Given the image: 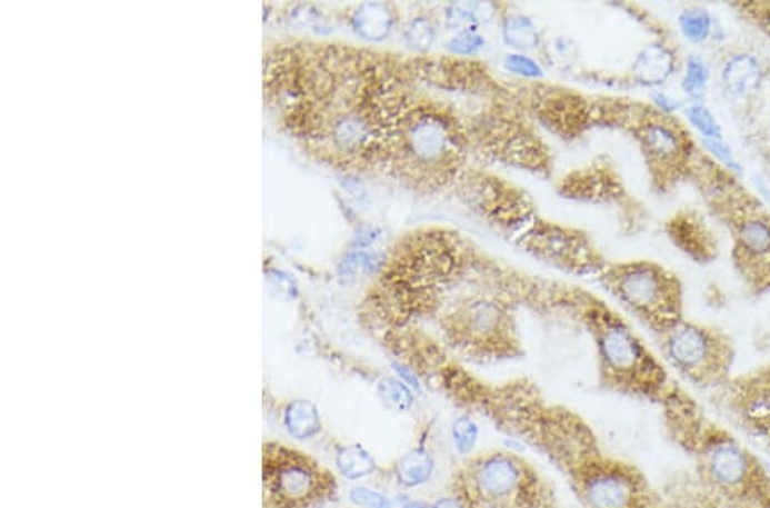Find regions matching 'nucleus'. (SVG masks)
Here are the masks:
<instances>
[{
	"instance_id": "10",
	"label": "nucleus",
	"mask_w": 770,
	"mask_h": 508,
	"mask_svg": "<svg viewBox=\"0 0 770 508\" xmlns=\"http://www.w3.org/2000/svg\"><path fill=\"white\" fill-rule=\"evenodd\" d=\"M716 408L734 430L763 444L770 440V363L733 373L712 390Z\"/></svg>"
},
{
	"instance_id": "1",
	"label": "nucleus",
	"mask_w": 770,
	"mask_h": 508,
	"mask_svg": "<svg viewBox=\"0 0 770 508\" xmlns=\"http://www.w3.org/2000/svg\"><path fill=\"white\" fill-rule=\"evenodd\" d=\"M264 93L291 135L334 163L386 160L402 110L376 60L344 49L268 53Z\"/></svg>"
},
{
	"instance_id": "15",
	"label": "nucleus",
	"mask_w": 770,
	"mask_h": 508,
	"mask_svg": "<svg viewBox=\"0 0 770 508\" xmlns=\"http://www.w3.org/2000/svg\"><path fill=\"white\" fill-rule=\"evenodd\" d=\"M762 62L753 53L738 52L728 57L721 68V81L726 91L737 100H744L762 88Z\"/></svg>"
},
{
	"instance_id": "16",
	"label": "nucleus",
	"mask_w": 770,
	"mask_h": 508,
	"mask_svg": "<svg viewBox=\"0 0 770 508\" xmlns=\"http://www.w3.org/2000/svg\"><path fill=\"white\" fill-rule=\"evenodd\" d=\"M677 56L662 43H649L633 60V79L639 84L658 90L677 72Z\"/></svg>"
},
{
	"instance_id": "22",
	"label": "nucleus",
	"mask_w": 770,
	"mask_h": 508,
	"mask_svg": "<svg viewBox=\"0 0 770 508\" xmlns=\"http://www.w3.org/2000/svg\"><path fill=\"white\" fill-rule=\"evenodd\" d=\"M502 37L507 46L524 52L540 46V31L531 18L524 14L507 16L503 19Z\"/></svg>"
},
{
	"instance_id": "32",
	"label": "nucleus",
	"mask_w": 770,
	"mask_h": 508,
	"mask_svg": "<svg viewBox=\"0 0 770 508\" xmlns=\"http://www.w3.org/2000/svg\"><path fill=\"white\" fill-rule=\"evenodd\" d=\"M702 146L708 149L709 155H712L722 167L728 168L730 171H734V173L741 171L737 157H734L730 146L726 145L724 139H702Z\"/></svg>"
},
{
	"instance_id": "18",
	"label": "nucleus",
	"mask_w": 770,
	"mask_h": 508,
	"mask_svg": "<svg viewBox=\"0 0 770 508\" xmlns=\"http://www.w3.org/2000/svg\"><path fill=\"white\" fill-rule=\"evenodd\" d=\"M394 12L389 6L370 2L358 8L353 16V28L360 37L370 41H380L391 34L394 28Z\"/></svg>"
},
{
	"instance_id": "6",
	"label": "nucleus",
	"mask_w": 770,
	"mask_h": 508,
	"mask_svg": "<svg viewBox=\"0 0 770 508\" xmlns=\"http://www.w3.org/2000/svg\"><path fill=\"white\" fill-rule=\"evenodd\" d=\"M658 336L668 363L692 386L712 392L731 379L737 348L724 330L681 319Z\"/></svg>"
},
{
	"instance_id": "34",
	"label": "nucleus",
	"mask_w": 770,
	"mask_h": 508,
	"mask_svg": "<svg viewBox=\"0 0 770 508\" xmlns=\"http://www.w3.org/2000/svg\"><path fill=\"white\" fill-rule=\"evenodd\" d=\"M652 101H654L656 110H658L661 116H671V113L677 112L678 108L681 107L680 101L668 97L667 93H662V91L659 90L652 93Z\"/></svg>"
},
{
	"instance_id": "7",
	"label": "nucleus",
	"mask_w": 770,
	"mask_h": 508,
	"mask_svg": "<svg viewBox=\"0 0 770 508\" xmlns=\"http://www.w3.org/2000/svg\"><path fill=\"white\" fill-rule=\"evenodd\" d=\"M608 286L614 297L644 320L656 335L683 319L680 282L656 263L618 266L608 272Z\"/></svg>"
},
{
	"instance_id": "23",
	"label": "nucleus",
	"mask_w": 770,
	"mask_h": 508,
	"mask_svg": "<svg viewBox=\"0 0 770 508\" xmlns=\"http://www.w3.org/2000/svg\"><path fill=\"white\" fill-rule=\"evenodd\" d=\"M496 14V8L488 2H466L451 4L446 9L447 27L454 31L478 30V24L490 21Z\"/></svg>"
},
{
	"instance_id": "8",
	"label": "nucleus",
	"mask_w": 770,
	"mask_h": 508,
	"mask_svg": "<svg viewBox=\"0 0 770 508\" xmlns=\"http://www.w3.org/2000/svg\"><path fill=\"white\" fill-rule=\"evenodd\" d=\"M456 129L437 113H404L392 135L388 158L398 157L410 171H440L456 160ZM386 158V160H388Z\"/></svg>"
},
{
	"instance_id": "36",
	"label": "nucleus",
	"mask_w": 770,
	"mask_h": 508,
	"mask_svg": "<svg viewBox=\"0 0 770 508\" xmlns=\"http://www.w3.org/2000/svg\"><path fill=\"white\" fill-rule=\"evenodd\" d=\"M760 447H763V449H766L767 452L770 454V440L766 441V444H760Z\"/></svg>"
},
{
	"instance_id": "13",
	"label": "nucleus",
	"mask_w": 770,
	"mask_h": 508,
	"mask_svg": "<svg viewBox=\"0 0 770 508\" xmlns=\"http://www.w3.org/2000/svg\"><path fill=\"white\" fill-rule=\"evenodd\" d=\"M659 491L667 508H753L716 494L690 468L673 472Z\"/></svg>"
},
{
	"instance_id": "26",
	"label": "nucleus",
	"mask_w": 770,
	"mask_h": 508,
	"mask_svg": "<svg viewBox=\"0 0 770 508\" xmlns=\"http://www.w3.org/2000/svg\"><path fill=\"white\" fill-rule=\"evenodd\" d=\"M711 82V68L700 56H689L684 60L683 78H681V90L692 101H702L703 94L708 91Z\"/></svg>"
},
{
	"instance_id": "9",
	"label": "nucleus",
	"mask_w": 770,
	"mask_h": 508,
	"mask_svg": "<svg viewBox=\"0 0 770 508\" xmlns=\"http://www.w3.org/2000/svg\"><path fill=\"white\" fill-rule=\"evenodd\" d=\"M266 494L278 508H306L334 490V479L312 459L283 447L266 449Z\"/></svg>"
},
{
	"instance_id": "27",
	"label": "nucleus",
	"mask_w": 770,
	"mask_h": 508,
	"mask_svg": "<svg viewBox=\"0 0 770 508\" xmlns=\"http://www.w3.org/2000/svg\"><path fill=\"white\" fill-rule=\"evenodd\" d=\"M404 38L411 49L418 52H427L432 49L437 40V27L432 19L418 16L411 19L410 23L406 24Z\"/></svg>"
},
{
	"instance_id": "4",
	"label": "nucleus",
	"mask_w": 770,
	"mask_h": 508,
	"mask_svg": "<svg viewBox=\"0 0 770 508\" xmlns=\"http://www.w3.org/2000/svg\"><path fill=\"white\" fill-rule=\"evenodd\" d=\"M588 322L601 382L608 390L654 402L659 408L670 401L680 384L626 320L599 307L592 310Z\"/></svg>"
},
{
	"instance_id": "21",
	"label": "nucleus",
	"mask_w": 770,
	"mask_h": 508,
	"mask_svg": "<svg viewBox=\"0 0 770 508\" xmlns=\"http://www.w3.org/2000/svg\"><path fill=\"white\" fill-rule=\"evenodd\" d=\"M284 427H287L288 434L297 440H309L319 434V411L312 402L298 399V401L291 402L284 412Z\"/></svg>"
},
{
	"instance_id": "25",
	"label": "nucleus",
	"mask_w": 770,
	"mask_h": 508,
	"mask_svg": "<svg viewBox=\"0 0 770 508\" xmlns=\"http://www.w3.org/2000/svg\"><path fill=\"white\" fill-rule=\"evenodd\" d=\"M480 425L469 412L456 416L452 419L451 428H449V437H451L454 452L461 457H473L474 450L480 444Z\"/></svg>"
},
{
	"instance_id": "12",
	"label": "nucleus",
	"mask_w": 770,
	"mask_h": 508,
	"mask_svg": "<svg viewBox=\"0 0 770 508\" xmlns=\"http://www.w3.org/2000/svg\"><path fill=\"white\" fill-rule=\"evenodd\" d=\"M639 136L649 163L662 175L670 173L673 167L689 165L690 136L673 120L664 116L649 119L640 126Z\"/></svg>"
},
{
	"instance_id": "11",
	"label": "nucleus",
	"mask_w": 770,
	"mask_h": 508,
	"mask_svg": "<svg viewBox=\"0 0 770 508\" xmlns=\"http://www.w3.org/2000/svg\"><path fill=\"white\" fill-rule=\"evenodd\" d=\"M734 201L737 209H724L731 212L734 263L757 291L766 290L770 286V216L740 189Z\"/></svg>"
},
{
	"instance_id": "20",
	"label": "nucleus",
	"mask_w": 770,
	"mask_h": 508,
	"mask_svg": "<svg viewBox=\"0 0 770 508\" xmlns=\"http://www.w3.org/2000/svg\"><path fill=\"white\" fill-rule=\"evenodd\" d=\"M336 468L341 472L342 478L350 481L369 478L377 469L376 457L363 446L341 447L336 454Z\"/></svg>"
},
{
	"instance_id": "5",
	"label": "nucleus",
	"mask_w": 770,
	"mask_h": 508,
	"mask_svg": "<svg viewBox=\"0 0 770 508\" xmlns=\"http://www.w3.org/2000/svg\"><path fill=\"white\" fill-rule=\"evenodd\" d=\"M458 494L469 508H554L544 479L509 450L471 457L459 472Z\"/></svg>"
},
{
	"instance_id": "33",
	"label": "nucleus",
	"mask_w": 770,
	"mask_h": 508,
	"mask_svg": "<svg viewBox=\"0 0 770 508\" xmlns=\"http://www.w3.org/2000/svg\"><path fill=\"white\" fill-rule=\"evenodd\" d=\"M394 370L396 375H398V379H401L402 382H404L406 386L410 387V389H413L414 392L418 394L421 389H423V386H421L420 377H418L417 371H414L413 368L410 367V365L394 363Z\"/></svg>"
},
{
	"instance_id": "14",
	"label": "nucleus",
	"mask_w": 770,
	"mask_h": 508,
	"mask_svg": "<svg viewBox=\"0 0 770 508\" xmlns=\"http://www.w3.org/2000/svg\"><path fill=\"white\" fill-rule=\"evenodd\" d=\"M506 316L496 303L477 301L459 317L458 336L471 345H491L502 338Z\"/></svg>"
},
{
	"instance_id": "31",
	"label": "nucleus",
	"mask_w": 770,
	"mask_h": 508,
	"mask_svg": "<svg viewBox=\"0 0 770 508\" xmlns=\"http://www.w3.org/2000/svg\"><path fill=\"white\" fill-rule=\"evenodd\" d=\"M351 501L361 508H394V498L382 491L372 490L369 486H357L350 494Z\"/></svg>"
},
{
	"instance_id": "17",
	"label": "nucleus",
	"mask_w": 770,
	"mask_h": 508,
	"mask_svg": "<svg viewBox=\"0 0 770 508\" xmlns=\"http://www.w3.org/2000/svg\"><path fill=\"white\" fill-rule=\"evenodd\" d=\"M436 475V454L423 440L418 441L413 449L408 450L392 468V476L402 490H420L428 482H432Z\"/></svg>"
},
{
	"instance_id": "37",
	"label": "nucleus",
	"mask_w": 770,
	"mask_h": 508,
	"mask_svg": "<svg viewBox=\"0 0 770 508\" xmlns=\"http://www.w3.org/2000/svg\"><path fill=\"white\" fill-rule=\"evenodd\" d=\"M769 136H770V122H769Z\"/></svg>"
},
{
	"instance_id": "19",
	"label": "nucleus",
	"mask_w": 770,
	"mask_h": 508,
	"mask_svg": "<svg viewBox=\"0 0 770 508\" xmlns=\"http://www.w3.org/2000/svg\"><path fill=\"white\" fill-rule=\"evenodd\" d=\"M678 27H680L684 40L692 41L696 46L716 40V31L721 30L714 16L700 6H690V8L683 9L678 16Z\"/></svg>"
},
{
	"instance_id": "2",
	"label": "nucleus",
	"mask_w": 770,
	"mask_h": 508,
	"mask_svg": "<svg viewBox=\"0 0 770 508\" xmlns=\"http://www.w3.org/2000/svg\"><path fill=\"white\" fill-rule=\"evenodd\" d=\"M662 424L690 469L716 494L770 508V466L734 428L706 411L683 387L661 406Z\"/></svg>"
},
{
	"instance_id": "30",
	"label": "nucleus",
	"mask_w": 770,
	"mask_h": 508,
	"mask_svg": "<svg viewBox=\"0 0 770 508\" xmlns=\"http://www.w3.org/2000/svg\"><path fill=\"white\" fill-rule=\"evenodd\" d=\"M503 68L521 78L537 79L543 76L540 63L521 52L507 53L503 57Z\"/></svg>"
},
{
	"instance_id": "29",
	"label": "nucleus",
	"mask_w": 770,
	"mask_h": 508,
	"mask_svg": "<svg viewBox=\"0 0 770 508\" xmlns=\"http://www.w3.org/2000/svg\"><path fill=\"white\" fill-rule=\"evenodd\" d=\"M484 47V37L478 30L456 31L449 40H447L446 49L452 56L471 57L481 52Z\"/></svg>"
},
{
	"instance_id": "3",
	"label": "nucleus",
	"mask_w": 770,
	"mask_h": 508,
	"mask_svg": "<svg viewBox=\"0 0 770 508\" xmlns=\"http://www.w3.org/2000/svg\"><path fill=\"white\" fill-rule=\"evenodd\" d=\"M551 460L584 508H667L648 476L636 464L608 452L584 419L563 435Z\"/></svg>"
},
{
	"instance_id": "35",
	"label": "nucleus",
	"mask_w": 770,
	"mask_h": 508,
	"mask_svg": "<svg viewBox=\"0 0 770 508\" xmlns=\"http://www.w3.org/2000/svg\"><path fill=\"white\" fill-rule=\"evenodd\" d=\"M396 504L401 508H430V500L411 497L410 494H399V497L396 498Z\"/></svg>"
},
{
	"instance_id": "24",
	"label": "nucleus",
	"mask_w": 770,
	"mask_h": 508,
	"mask_svg": "<svg viewBox=\"0 0 770 508\" xmlns=\"http://www.w3.org/2000/svg\"><path fill=\"white\" fill-rule=\"evenodd\" d=\"M377 396L380 397V401L386 405V408L399 412V415L411 412V409L414 408V402H417V392L406 386L398 377H383V379H380L379 384H377Z\"/></svg>"
},
{
	"instance_id": "28",
	"label": "nucleus",
	"mask_w": 770,
	"mask_h": 508,
	"mask_svg": "<svg viewBox=\"0 0 770 508\" xmlns=\"http://www.w3.org/2000/svg\"><path fill=\"white\" fill-rule=\"evenodd\" d=\"M687 119L692 123L693 129L702 136V139H724L721 123L718 122L714 113L703 104V101H692V104L687 108Z\"/></svg>"
}]
</instances>
